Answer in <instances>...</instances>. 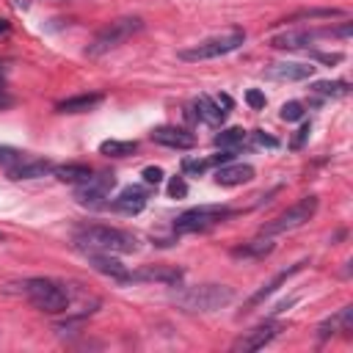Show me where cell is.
I'll return each instance as SVG.
<instances>
[{
  "label": "cell",
  "mask_w": 353,
  "mask_h": 353,
  "mask_svg": "<svg viewBox=\"0 0 353 353\" xmlns=\"http://www.w3.org/2000/svg\"><path fill=\"white\" fill-rule=\"evenodd\" d=\"M72 243L80 251H105V254H130L138 248V240L130 232L116 226H99V223L74 229Z\"/></svg>",
  "instance_id": "1"
},
{
  "label": "cell",
  "mask_w": 353,
  "mask_h": 353,
  "mask_svg": "<svg viewBox=\"0 0 353 353\" xmlns=\"http://www.w3.org/2000/svg\"><path fill=\"white\" fill-rule=\"evenodd\" d=\"M234 298V290L226 284H196V287H182L171 292V301L182 312H218L229 306Z\"/></svg>",
  "instance_id": "2"
},
{
  "label": "cell",
  "mask_w": 353,
  "mask_h": 353,
  "mask_svg": "<svg viewBox=\"0 0 353 353\" xmlns=\"http://www.w3.org/2000/svg\"><path fill=\"white\" fill-rule=\"evenodd\" d=\"M141 28H143V19H141V17H121V19H113L110 25H105V28L91 39V44L85 47V55L99 58V55H105V52L121 47V44H124L130 36H135Z\"/></svg>",
  "instance_id": "3"
},
{
  "label": "cell",
  "mask_w": 353,
  "mask_h": 353,
  "mask_svg": "<svg viewBox=\"0 0 353 353\" xmlns=\"http://www.w3.org/2000/svg\"><path fill=\"white\" fill-rule=\"evenodd\" d=\"M22 292L28 295V301L36 309H41L47 314H58V312L69 309V292L52 279H28L22 284Z\"/></svg>",
  "instance_id": "4"
},
{
  "label": "cell",
  "mask_w": 353,
  "mask_h": 353,
  "mask_svg": "<svg viewBox=\"0 0 353 353\" xmlns=\"http://www.w3.org/2000/svg\"><path fill=\"white\" fill-rule=\"evenodd\" d=\"M245 41V33L240 28H232L226 33H218V36H210L188 50H179V58L182 61H210V58H221V55H229L234 52L240 44Z\"/></svg>",
  "instance_id": "5"
},
{
  "label": "cell",
  "mask_w": 353,
  "mask_h": 353,
  "mask_svg": "<svg viewBox=\"0 0 353 353\" xmlns=\"http://www.w3.org/2000/svg\"><path fill=\"white\" fill-rule=\"evenodd\" d=\"M232 210L229 207H221V204H201V207H193V210H185L176 221H174V232L185 234V232H204V229H212L215 223H221L223 218H229Z\"/></svg>",
  "instance_id": "6"
},
{
  "label": "cell",
  "mask_w": 353,
  "mask_h": 353,
  "mask_svg": "<svg viewBox=\"0 0 353 353\" xmlns=\"http://www.w3.org/2000/svg\"><path fill=\"white\" fill-rule=\"evenodd\" d=\"M314 212H317V196H303V199H298L292 207H287L281 215H276L270 223H265V226H262V234H281V232L298 229V226H303Z\"/></svg>",
  "instance_id": "7"
},
{
  "label": "cell",
  "mask_w": 353,
  "mask_h": 353,
  "mask_svg": "<svg viewBox=\"0 0 353 353\" xmlns=\"http://www.w3.org/2000/svg\"><path fill=\"white\" fill-rule=\"evenodd\" d=\"M113 188H116V176L113 174H91L85 182L77 185L74 199L80 204H102Z\"/></svg>",
  "instance_id": "8"
},
{
  "label": "cell",
  "mask_w": 353,
  "mask_h": 353,
  "mask_svg": "<svg viewBox=\"0 0 353 353\" xmlns=\"http://www.w3.org/2000/svg\"><path fill=\"white\" fill-rule=\"evenodd\" d=\"M152 141L160 143V146H168V149H193L196 146V135L182 130V127H171V124H163V127H154L152 130Z\"/></svg>",
  "instance_id": "9"
},
{
  "label": "cell",
  "mask_w": 353,
  "mask_h": 353,
  "mask_svg": "<svg viewBox=\"0 0 353 353\" xmlns=\"http://www.w3.org/2000/svg\"><path fill=\"white\" fill-rule=\"evenodd\" d=\"M83 254H85L88 265H91L97 273L110 276V279H116V281H127V279H130V270H127L113 254H105V251H83Z\"/></svg>",
  "instance_id": "10"
},
{
  "label": "cell",
  "mask_w": 353,
  "mask_h": 353,
  "mask_svg": "<svg viewBox=\"0 0 353 353\" xmlns=\"http://www.w3.org/2000/svg\"><path fill=\"white\" fill-rule=\"evenodd\" d=\"M276 334H279V325H276V323H262V325H254L251 331H245L232 347H234V350H243V353H251V350L265 347Z\"/></svg>",
  "instance_id": "11"
},
{
  "label": "cell",
  "mask_w": 353,
  "mask_h": 353,
  "mask_svg": "<svg viewBox=\"0 0 353 353\" xmlns=\"http://www.w3.org/2000/svg\"><path fill=\"white\" fill-rule=\"evenodd\" d=\"M127 281H157V284H179L182 281V268L174 265H146L138 273H130Z\"/></svg>",
  "instance_id": "12"
},
{
  "label": "cell",
  "mask_w": 353,
  "mask_h": 353,
  "mask_svg": "<svg viewBox=\"0 0 353 353\" xmlns=\"http://www.w3.org/2000/svg\"><path fill=\"white\" fill-rule=\"evenodd\" d=\"M303 265H306V259H301V262L290 265L287 270H279V273H276V276H273L270 281H265V284H262V287H259V290H256V292H254V295H251V298L245 301V309H243V312H248V309H254L256 303H262L265 298H270V295H273V292H276V290H279V287H281V284H284V281H287V279H290L292 273L303 270Z\"/></svg>",
  "instance_id": "13"
},
{
  "label": "cell",
  "mask_w": 353,
  "mask_h": 353,
  "mask_svg": "<svg viewBox=\"0 0 353 353\" xmlns=\"http://www.w3.org/2000/svg\"><path fill=\"white\" fill-rule=\"evenodd\" d=\"M254 179V168L248 163H223L218 171H215V182L218 185H226V188H234V185H245Z\"/></svg>",
  "instance_id": "14"
},
{
  "label": "cell",
  "mask_w": 353,
  "mask_h": 353,
  "mask_svg": "<svg viewBox=\"0 0 353 353\" xmlns=\"http://www.w3.org/2000/svg\"><path fill=\"white\" fill-rule=\"evenodd\" d=\"M146 199H149V193H146L143 188L130 185V188H124V190L116 196L113 207H116L119 212H124V215H138V212L146 207Z\"/></svg>",
  "instance_id": "15"
},
{
  "label": "cell",
  "mask_w": 353,
  "mask_h": 353,
  "mask_svg": "<svg viewBox=\"0 0 353 353\" xmlns=\"http://www.w3.org/2000/svg\"><path fill=\"white\" fill-rule=\"evenodd\" d=\"M190 110H193V116H196L199 121H204V124H210V127H218V124H223V119H226V110H223L215 99H210V97H196L193 105H190Z\"/></svg>",
  "instance_id": "16"
},
{
  "label": "cell",
  "mask_w": 353,
  "mask_h": 353,
  "mask_svg": "<svg viewBox=\"0 0 353 353\" xmlns=\"http://www.w3.org/2000/svg\"><path fill=\"white\" fill-rule=\"evenodd\" d=\"M314 39H317L314 30H284V33H279V36L270 39V47L273 50H303Z\"/></svg>",
  "instance_id": "17"
},
{
  "label": "cell",
  "mask_w": 353,
  "mask_h": 353,
  "mask_svg": "<svg viewBox=\"0 0 353 353\" xmlns=\"http://www.w3.org/2000/svg\"><path fill=\"white\" fill-rule=\"evenodd\" d=\"M55 165L50 160H19L8 168V176L11 179H39V176H47Z\"/></svg>",
  "instance_id": "18"
},
{
  "label": "cell",
  "mask_w": 353,
  "mask_h": 353,
  "mask_svg": "<svg viewBox=\"0 0 353 353\" xmlns=\"http://www.w3.org/2000/svg\"><path fill=\"white\" fill-rule=\"evenodd\" d=\"M334 331H342V334H350L353 331V306H342L334 317L323 320L320 328H317V336L320 339H328Z\"/></svg>",
  "instance_id": "19"
},
{
  "label": "cell",
  "mask_w": 353,
  "mask_h": 353,
  "mask_svg": "<svg viewBox=\"0 0 353 353\" xmlns=\"http://www.w3.org/2000/svg\"><path fill=\"white\" fill-rule=\"evenodd\" d=\"M312 74H314V66L312 63H295V61L273 63L268 69V77H276V80H306Z\"/></svg>",
  "instance_id": "20"
},
{
  "label": "cell",
  "mask_w": 353,
  "mask_h": 353,
  "mask_svg": "<svg viewBox=\"0 0 353 353\" xmlns=\"http://www.w3.org/2000/svg\"><path fill=\"white\" fill-rule=\"evenodd\" d=\"M102 102V94H80V97H69L63 102L55 105L58 113H85L91 108H97Z\"/></svg>",
  "instance_id": "21"
},
{
  "label": "cell",
  "mask_w": 353,
  "mask_h": 353,
  "mask_svg": "<svg viewBox=\"0 0 353 353\" xmlns=\"http://www.w3.org/2000/svg\"><path fill=\"white\" fill-rule=\"evenodd\" d=\"M334 17H345L342 8H301V11H292L290 17L279 19L281 25L287 22H306V19H334Z\"/></svg>",
  "instance_id": "22"
},
{
  "label": "cell",
  "mask_w": 353,
  "mask_h": 353,
  "mask_svg": "<svg viewBox=\"0 0 353 353\" xmlns=\"http://www.w3.org/2000/svg\"><path fill=\"white\" fill-rule=\"evenodd\" d=\"M52 174H55L61 182L80 185V182H85L94 171H91L88 165H83V163H66V165H55V168H52Z\"/></svg>",
  "instance_id": "23"
},
{
  "label": "cell",
  "mask_w": 353,
  "mask_h": 353,
  "mask_svg": "<svg viewBox=\"0 0 353 353\" xmlns=\"http://www.w3.org/2000/svg\"><path fill=\"white\" fill-rule=\"evenodd\" d=\"M135 149H138L135 141H116V138H110V141L99 143V154H105V157H127Z\"/></svg>",
  "instance_id": "24"
},
{
  "label": "cell",
  "mask_w": 353,
  "mask_h": 353,
  "mask_svg": "<svg viewBox=\"0 0 353 353\" xmlns=\"http://www.w3.org/2000/svg\"><path fill=\"white\" fill-rule=\"evenodd\" d=\"M312 91L320 94V97H345V94H350V83H345V80H317V83H312Z\"/></svg>",
  "instance_id": "25"
},
{
  "label": "cell",
  "mask_w": 353,
  "mask_h": 353,
  "mask_svg": "<svg viewBox=\"0 0 353 353\" xmlns=\"http://www.w3.org/2000/svg\"><path fill=\"white\" fill-rule=\"evenodd\" d=\"M270 251H273V240H270V234H262V237L245 243L243 248H237L234 256H265V254H270Z\"/></svg>",
  "instance_id": "26"
},
{
  "label": "cell",
  "mask_w": 353,
  "mask_h": 353,
  "mask_svg": "<svg viewBox=\"0 0 353 353\" xmlns=\"http://www.w3.org/2000/svg\"><path fill=\"white\" fill-rule=\"evenodd\" d=\"M243 141H245V130H240V127H229L215 135V146H221V149H234Z\"/></svg>",
  "instance_id": "27"
},
{
  "label": "cell",
  "mask_w": 353,
  "mask_h": 353,
  "mask_svg": "<svg viewBox=\"0 0 353 353\" xmlns=\"http://www.w3.org/2000/svg\"><path fill=\"white\" fill-rule=\"evenodd\" d=\"M303 113H306L303 105H301L298 99H292V102H284V105H281V113H279V116H281L284 121H298V119H303Z\"/></svg>",
  "instance_id": "28"
},
{
  "label": "cell",
  "mask_w": 353,
  "mask_h": 353,
  "mask_svg": "<svg viewBox=\"0 0 353 353\" xmlns=\"http://www.w3.org/2000/svg\"><path fill=\"white\" fill-rule=\"evenodd\" d=\"M309 132H312V124L303 121V124L295 130V135H292V141H290V149H301V146L309 141Z\"/></svg>",
  "instance_id": "29"
},
{
  "label": "cell",
  "mask_w": 353,
  "mask_h": 353,
  "mask_svg": "<svg viewBox=\"0 0 353 353\" xmlns=\"http://www.w3.org/2000/svg\"><path fill=\"white\" fill-rule=\"evenodd\" d=\"M141 176H143V182H146V185H160V182L165 179V174H163V168H160V165H146V168L141 171Z\"/></svg>",
  "instance_id": "30"
},
{
  "label": "cell",
  "mask_w": 353,
  "mask_h": 353,
  "mask_svg": "<svg viewBox=\"0 0 353 353\" xmlns=\"http://www.w3.org/2000/svg\"><path fill=\"white\" fill-rule=\"evenodd\" d=\"M168 196H171V199H185V196H188V182H185L182 176H171V182H168Z\"/></svg>",
  "instance_id": "31"
},
{
  "label": "cell",
  "mask_w": 353,
  "mask_h": 353,
  "mask_svg": "<svg viewBox=\"0 0 353 353\" xmlns=\"http://www.w3.org/2000/svg\"><path fill=\"white\" fill-rule=\"evenodd\" d=\"M317 36H339V39H347L353 33V22H345L339 28H323V30H314Z\"/></svg>",
  "instance_id": "32"
},
{
  "label": "cell",
  "mask_w": 353,
  "mask_h": 353,
  "mask_svg": "<svg viewBox=\"0 0 353 353\" xmlns=\"http://www.w3.org/2000/svg\"><path fill=\"white\" fill-rule=\"evenodd\" d=\"M207 165H210L207 160H185V163H182V171H185L188 176H201V174L207 171Z\"/></svg>",
  "instance_id": "33"
},
{
  "label": "cell",
  "mask_w": 353,
  "mask_h": 353,
  "mask_svg": "<svg viewBox=\"0 0 353 353\" xmlns=\"http://www.w3.org/2000/svg\"><path fill=\"white\" fill-rule=\"evenodd\" d=\"M22 160V154L14 149V146H0V165H6V168H11L14 163H19Z\"/></svg>",
  "instance_id": "34"
},
{
  "label": "cell",
  "mask_w": 353,
  "mask_h": 353,
  "mask_svg": "<svg viewBox=\"0 0 353 353\" xmlns=\"http://www.w3.org/2000/svg\"><path fill=\"white\" fill-rule=\"evenodd\" d=\"M245 102H248L254 110H262L268 99H265V94H262L259 88H248V91H245Z\"/></svg>",
  "instance_id": "35"
},
{
  "label": "cell",
  "mask_w": 353,
  "mask_h": 353,
  "mask_svg": "<svg viewBox=\"0 0 353 353\" xmlns=\"http://www.w3.org/2000/svg\"><path fill=\"white\" fill-rule=\"evenodd\" d=\"M251 141H254V146H268V149H276V146H279V141H276L273 135H265L262 130L251 132Z\"/></svg>",
  "instance_id": "36"
},
{
  "label": "cell",
  "mask_w": 353,
  "mask_h": 353,
  "mask_svg": "<svg viewBox=\"0 0 353 353\" xmlns=\"http://www.w3.org/2000/svg\"><path fill=\"white\" fill-rule=\"evenodd\" d=\"M314 58L323 61V63H339V61H342L339 52H331V55H328V52H314Z\"/></svg>",
  "instance_id": "37"
},
{
  "label": "cell",
  "mask_w": 353,
  "mask_h": 353,
  "mask_svg": "<svg viewBox=\"0 0 353 353\" xmlns=\"http://www.w3.org/2000/svg\"><path fill=\"white\" fill-rule=\"evenodd\" d=\"M11 105H14V99L0 88V110H3V108H11Z\"/></svg>",
  "instance_id": "38"
},
{
  "label": "cell",
  "mask_w": 353,
  "mask_h": 353,
  "mask_svg": "<svg viewBox=\"0 0 353 353\" xmlns=\"http://www.w3.org/2000/svg\"><path fill=\"white\" fill-rule=\"evenodd\" d=\"M215 102H218V105H221V108H226V110H229V108H232V99H229V97H226V94H221V97H218V99H215Z\"/></svg>",
  "instance_id": "39"
},
{
  "label": "cell",
  "mask_w": 353,
  "mask_h": 353,
  "mask_svg": "<svg viewBox=\"0 0 353 353\" xmlns=\"http://www.w3.org/2000/svg\"><path fill=\"white\" fill-rule=\"evenodd\" d=\"M0 30H6V22H3V19H0Z\"/></svg>",
  "instance_id": "40"
}]
</instances>
